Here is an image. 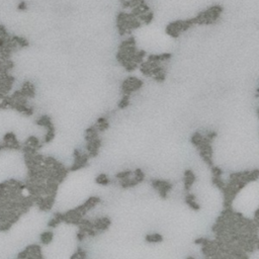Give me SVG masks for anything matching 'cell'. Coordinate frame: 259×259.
I'll use <instances>...</instances> for the list:
<instances>
[{
    "label": "cell",
    "instance_id": "11",
    "mask_svg": "<svg viewBox=\"0 0 259 259\" xmlns=\"http://www.w3.org/2000/svg\"><path fill=\"white\" fill-rule=\"evenodd\" d=\"M186 259H195L194 257H192V256H189V257H187Z\"/></svg>",
    "mask_w": 259,
    "mask_h": 259
},
{
    "label": "cell",
    "instance_id": "8",
    "mask_svg": "<svg viewBox=\"0 0 259 259\" xmlns=\"http://www.w3.org/2000/svg\"><path fill=\"white\" fill-rule=\"evenodd\" d=\"M153 78L155 79V80L157 81V82H163L165 79H166V73H165V71H163V72H161V73H158L157 75H155V76H153Z\"/></svg>",
    "mask_w": 259,
    "mask_h": 259
},
{
    "label": "cell",
    "instance_id": "2",
    "mask_svg": "<svg viewBox=\"0 0 259 259\" xmlns=\"http://www.w3.org/2000/svg\"><path fill=\"white\" fill-rule=\"evenodd\" d=\"M145 240L148 243H160L163 241V237L160 234H148L145 236Z\"/></svg>",
    "mask_w": 259,
    "mask_h": 259
},
{
    "label": "cell",
    "instance_id": "9",
    "mask_svg": "<svg viewBox=\"0 0 259 259\" xmlns=\"http://www.w3.org/2000/svg\"><path fill=\"white\" fill-rule=\"evenodd\" d=\"M185 203H186L188 205H189V208L192 209V210H200L199 205L196 204L195 201H194V200H185Z\"/></svg>",
    "mask_w": 259,
    "mask_h": 259
},
{
    "label": "cell",
    "instance_id": "10",
    "mask_svg": "<svg viewBox=\"0 0 259 259\" xmlns=\"http://www.w3.org/2000/svg\"><path fill=\"white\" fill-rule=\"evenodd\" d=\"M26 7H28V4H26L24 1H21L18 5H17V9L18 10H21V11H23L26 9Z\"/></svg>",
    "mask_w": 259,
    "mask_h": 259
},
{
    "label": "cell",
    "instance_id": "1",
    "mask_svg": "<svg viewBox=\"0 0 259 259\" xmlns=\"http://www.w3.org/2000/svg\"><path fill=\"white\" fill-rule=\"evenodd\" d=\"M184 190H185L187 194L190 190L191 185L194 184V182L195 181V175L194 174L191 170H186L184 172Z\"/></svg>",
    "mask_w": 259,
    "mask_h": 259
},
{
    "label": "cell",
    "instance_id": "4",
    "mask_svg": "<svg viewBox=\"0 0 259 259\" xmlns=\"http://www.w3.org/2000/svg\"><path fill=\"white\" fill-rule=\"evenodd\" d=\"M53 237H54L53 232H51V231L44 232L43 234H41V242L43 244H49L53 240Z\"/></svg>",
    "mask_w": 259,
    "mask_h": 259
},
{
    "label": "cell",
    "instance_id": "3",
    "mask_svg": "<svg viewBox=\"0 0 259 259\" xmlns=\"http://www.w3.org/2000/svg\"><path fill=\"white\" fill-rule=\"evenodd\" d=\"M95 182L97 183V184H100V185L106 186V185H108V184L111 183V180L107 177L106 174L101 173V174H99L98 176L95 178Z\"/></svg>",
    "mask_w": 259,
    "mask_h": 259
},
{
    "label": "cell",
    "instance_id": "5",
    "mask_svg": "<svg viewBox=\"0 0 259 259\" xmlns=\"http://www.w3.org/2000/svg\"><path fill=\"white\" fill-rule=\"evenodd\" d=\"M130 97H131V95L122 94V99L120 100V102H118L117 107L121 108V109L126 108V107L130 104Z\"/></svg>",
    "mask_w": 259,
    "mask_h": 259
},
{
    "label": "cell",
    "instance_id": "7",
    "mask_svg": "<svg viewBox=\"0 0 259 259\" xmlns=\"http://www.w3.org/2000/svg\"><path fill=\"white\" fill-rule=\"evenodd\" d=\"M212 173L214 175V177H222V174H223V170L218 167V166H212Z\"/></svg>",
    "mask_w": 259,
    "mask_h": 259
},
{
    "label": "cell",
    "instance_id": "6",
    "mask_svg": "<svg viewBox=\"0 0 259 259\" xmlns=\"http://www.w3.org/2000/svg\"><path fill=\"white\" fill-rule=\"evenodd\" d=\"M132 175H134V171H132V170H125V171H122V172L117 173L116 174V178L118 179V180H122V179L131 177Z\"/></svg>",
    "mask_w": 259,
    "mask_h": 259
}]
</instances>
